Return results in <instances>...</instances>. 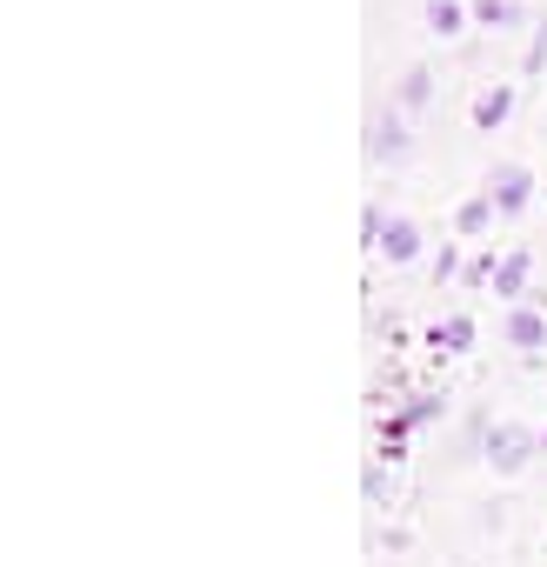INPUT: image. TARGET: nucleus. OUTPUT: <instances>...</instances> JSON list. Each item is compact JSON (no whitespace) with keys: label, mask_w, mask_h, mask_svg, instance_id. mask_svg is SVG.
I'll return each mask as SVG.
<instances>
[{"label":"nucleus","mask_w":547,"mask_h":567,"mask_svg":"<svg viewBox=\"0 0 547 567\" xmlns=\"http://www.w3.org/2000/svg\"><path fill=\"white\" fill-rule=\"evenodd\" d=\"M500 334H507V348H520V354H534V348L547 341V315L520 301V308H507V328H500Z\"/></svg>","instance_id":"8"},{"label":"nucleus","mask_w":547,"mask_h":567,"mask_svg":"<svg viewBox=\"0 0 547 567\" xmlns=\"http://www.w3.org/2000/svg\"><path fill=\"white\" fill-rule=\"evenodd\" d=\"M388 267H407V260H421V227L407 220V214H394L388 220V234H381V247H374Z\"/></svg>","instance_id":"7"},{"label":"nucleus","mask_w":547,"mask_h":567,"mask_svg":"<svg viewBox=\"0 0 547 567\" xmlns=\"http://www.w3.org/2000/svg\"><path fill=\"white\" fill-rule=\"evenodd\" d=\"M481 194L494 200V214H500V220H514V214L534 200V167H527V161H494V167H487V181H481Z\"/></svg>","instance_id":"3"},{"label":"nucleus","mask_w":547,"mask_h":567,"mask_svg":"<svg viewBox=\"0 0 547 567\" xmlns=\"http://www.w3.org/2000/svg\"><path fill=\"white\" fill-rule=\"evenodd\" d=\"M388 220H394V214H381V200H368V207H361V240H368V247H381Z\"/></svg>","instance_id":"14"},{"label":"nucleus","mask_w":547,"mask_h":567,"mask_svg":"<svg viewBox=\"0 0 547 567\" xmlns=\"http://www.w3.org/2000/svg\"><path fill=\"white\" fill-rule=\"evenodd\" d=\"M421 14H427V34H434V41H461L467 21H474V14H467V0H427Z\"/></svg>","instance_id":"9"},{"label":"nucleus","mask_w":547,"mask_h":567,"mask_svg":"<svg viewBox=\"0 0 547 567\" xmlns=\"http://www.w3.org/2000/svg\"><path fill=\"white\" fill-rule=\"evenodd\" d=\"M474 334H481V328H474V315H447V321L434 328V348H441V354H467V348H474Z\"/></svg>","instance_id":"13"},{"label":"nucleus","mask_w":547,"mask_h":567,"mask_svg":"<svg viewBox=\"0 0 547 567\" xmlns=\"http://www.w3.org/2000/svg\"><path fill=\"white\" fill-rule=\"evenodd\" d=\"M454 274H461V247L441 240V254H434V288H441V280H454Z\"/></svg>","instance_id":"16"},{"label":"nucleus","mask_w":547,"mask_h":567,"mask_svg":"<svg viewBox=\"0 0 547 567\" xmlns=\"http://www.w3.org/2000/svg\"><path fill=\"white\" fill-rule=\"evenodd\" d=\"M540 454H547V427H540Z\"/></svg>","instance_id":"18"},{"label":"nucleus","mask_w":547,"mask_h":567,"mask_svg":"<svg viewBox=\"0 0 547 567\" xmlns=\"http://www.w3.org/2000/svg\"><path fill=\"white\" fill-rule=\"evenodd\" d=\"M547 68V21H534V34H527V61H520V74H540Z\"/></svg>","instance_id":"15"},{"label":"nucleus","mask_w":547,"mask_h":567,"mask_svg":"<svg viewBox=\"0 0 547 567\" xmlns=\"http://www.w3.org/2000/svg\"><path fill=\"white\" fill-rule=\"evenodd\" d=\"M527 274H534V254H527V247H507V254H500V267H494V295H500L507 308H520V301H527Z\"/></svg>","instance_id":"6"},{"label":"nucleus","mask_w":547,"mask_h":567,"mask_svg":"<svg viewBox=\"0 0 547 567\" xmlns=\"http://www.w3.org/2000/svg\"><path fill=\"white\" fill-rule=\"evenodd\" d=\"M514 101H520V87H514V81H487V87L467 101L474 134H500V127H507V114H514Z\"/></svg>","instance_id":"4"},{"label":"nucleus","mask_w":547,"mask_h":567,"mask_svg":"<svg viewBox=\"0 0 547 567\" xmlns=\"http://www.w3.org/2000/svg\"><path fill=\"white\" fill-rule=\"evenodd\" d=\"M441 408H447V394H414V401H407V408H401V414L388 421V434L401 441V434H414V427H427V421H434Z\"/></svg>","instance_id":"12"},{"label":"nucleus","mask_w":547,"mask_h":567,"mask_svg":"<svg viewBox=\"0 0 547 567\" xmlns=\"http://www.w3.org/2000/svg\"><path fill=\"white\" fill-rule=\"evenodd\" d=\"M361 154H368V167H401L407 154H414V121L388 101V107H374L368 114V141H361Z\"/></svg>","instance_id":"1"},{"label":"nucleus","mask_w":547,"mask_h":567,"mask_svg":"<svg viewBox=\"0 0 547 567\" xmlns=\"http://www.w3.org/2000/svg\"><path fill=\"white\" fill-rule=\"evenodd\" d=\"M494 220H500V214H494V200H487L481 187H474V194H467V200L454 207V234H461V240H481V234H487Z\"/></svg>","instance_id":"10"},{"label":"nucleus","mask_w":547,"mask_h":567,"mask_svg":"<svg viewBox=\"0 0 547 567\" xmlns=\"http://www.w3.org/2000/svg\"><path fill=\"white\" fill-rule=\"evenodd\" d=\"M467 14H474V28H494V34H507V28L527 21L520 0H467Z\"/></svg>","instance_id":"11"},{"label":"nucleus","mask_w":547,"mask_h":567,"mask_svg":"<svg viewBox=\"0 0 547 567\" xmlns=\"http://www.w3.org/2000/svg\"><path fill=\"white\" fill-rule=\"evenodd\" d=\"M361 487H368V501H374V507L388 501V474H381V467H368V481H361Z\"/></svg>","instance_id":"17"},{"label":"nucleus","mask_w":547,"mask_h":567,"mask_svg":"<svg viewBox=\"0 0 547 567\" xmlns=\"http://www.w3.org/2000/svg\"><path fill=\"white\" fill-rule=\"evenodd\" d=\"M394 107H401L407 121L434 107V68H427V61H414V68H401V81H394Z\"/></svg>","instance_id":"5"},{"label":"nucleus","mask_w":547,"mask_h":567,"mask_svg":"<svg viewBox=\"0 0 547 567\" xmlns=\"http://www.w3.org/2000/svg\"><path fill=\"white\" fill-rule=\"evenodd\" d=\"M534 454H540V427H527V421H494V427L481 434V461H487L500 481L520 474Z\"/></svg>","instance_id":"2"}]
</instances>
